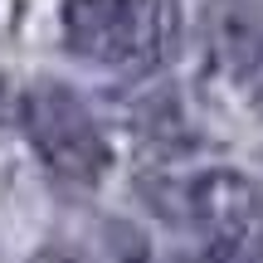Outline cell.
Wrapping results in <instances>:
<instances>
[{
  "label": "cell",
  "instance_id": "277c9868",
  "mask_svg": "<svg viewBox=\"0 0 263 263\" xmlns=\"http://www.w3.org/2000/svg\"><path fill=\"white\" fill-rule=\"evenodd\" d=\"M195 263H254V258H249L244 249H219V244H215L205 258H195Z\"/></svg>",
  "mask_w": 263,
  "mask_h": 263
},
{
  "label": "cell",
  "instance_id": "7a4b0ae2",
  "mask_svg": "<svg viewBox=\"0 0 263 263\" xmlns=\"http://www.w3.org/2000/svg\"><path fill=\"white\" fill-rule=\"evenodd\" d=\"M20 122L29 132V146L49 166V176H59L64 185H98L107 176V161H112L107 137L73 88L34 83L20 103Z\"/></svg>",
  "mask_w": 263,
  "mask_h": 263
},
{
  "label": "cell",
  "instance_id": "3957f363",
  "mask_svg": "<svg viewBox=\"0 0 263 263\" xmlns=\"http://www.w3.org/2000/svg\"><path fill=\"white\" fill-rule=\"evenodd\" d=\"M190 215L219 249H254L263 234V195L239 171H205L190 185Z\"/></svg>",
  "mask_w": 263,
  "mask_h": 263
},
{
  "label": "cell",
  "instance_id": "6da1fadb",
  "mask_svg": "<svg viewBox=\"0 0 263 263\" xmlns=\"http://www.w3.org/2000/svg\"><path fill=\"white\" fill-rule=\"evenodd\" d=\"M64 44L112 68H156L180 39L176 0H64Z\"/></svg>",
  "mask_w": 263,
  "mask_h": 263
}]
</instances>
